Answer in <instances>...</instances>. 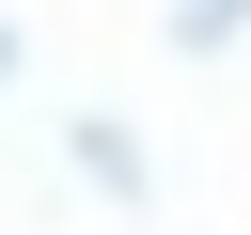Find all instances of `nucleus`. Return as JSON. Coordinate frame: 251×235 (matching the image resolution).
<instances>
[{"label":"nucleus","mask_w":251,"mask_h":235,"mask_svg":"<svg viewBox=\"0 0 251 235\" xmlns=\"http://www.w3.org/2000/svg\"><path fill=\"white\" fill-rule=\"evenodd\" d=\"M78 188H94V204H157V157H141V141L94 110V125H78Z\"/></svg>","instance_id":"nucleus-1"},{"label":"nucleus","mask_w":251,"mask_h":235,"mask_svg":"<svg viewBox=\"0 0 251 235\" xmlns=\"http://www.w3.org/2000/svg\"><path fill=\"white\" fill-rule=\"evenodd\" d=\"M235 16H251V0H173V47H188V63H220V47H235Z\"/></svg>","instance_id":"nucleus-2"},{"label":"nucleus","mask_w":251,"mask_h":235,"mask_svg":"<svg viewBox=\"0 0 251 235\" xmlns=\"http://www.w3.org/2000/svg\"><path fill=\"white\" fill-rule=\"evenodd\" d=\"M16 78H31V47H16V16H0V94H16Z\"/></svg>","instance_id":"nucleus-3"}]
</instances>
